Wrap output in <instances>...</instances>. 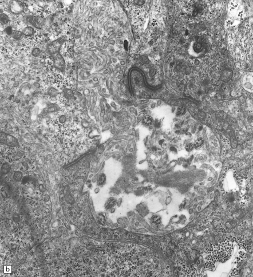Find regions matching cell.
<instances>
[{
	"instance_id": "7402d4cb",
	"label": "cell",
	"mask_w": 253,
	"mask_h": 277,
	"mask_svg": "<svg viewBox=\"0 0 253 277\" xmlns=\"http://www.w3.org/2000/svg\"><path fill=\"white\" fill-rule=\"evenodd\" d=\"M159 145H161V147H165V141L163 139H161V140H160V141H159Z\"/></svg>"
},
{
	"instance_id": "7a4b0ae2",
	"label": "cell",
	"mask_w": 253,
	"mask_h": 277,
	"mask_svg": "<svg viewBox=\"0 0 253 277\" xmlns=\"http://www.w3.org/2000/svg\"><path fill=\"white\" fill-rule=\"evenodd\" d=\"M64 41H65L63 38H59L49 44L47 47V50L49 53L52 55H54L59 53V51Z\"/></svg>"
},
{
	"instance_id": "ffe728a7",
	"label": "cell",
	"mask_w": 253,
	"mask_h": 277,
	"mask_svg": "<svg viewBox=\"0 0 253 277\" xmlns=\"http://www.w3.org/2000/svg\"><path fill=\"white\" fill-rule=\"evenodd\" d=\"M59 121L60 123H61V124H64L66 121V117L64 115H61V116H60L59 118Z\"/></svg>"
},
{
	"instance_id": "cb8c5ba5",
	"label": "cell",
	"mask_w": 253,
	"mask_h": 277,
	"mask_svg": "<svg viewBox=\"0 0 253 277\" xmlns=\"http://www.w3.org/2000/svg\"><path fill=\"white\" fill-rule=\"evenodd\" d=\"M237 274V270H234V271H233L232 274H231V275H233V277H234V276H235V275H236Z\"/></svg>"
},
{
	"instance_id": "8fae6325",
	"label": "cell",
	"mask_w": 253,
	"mask_h": 277,
	"mask_svg": "<svg viewBox=\"0 0 253 277\" xmlns=\"http://www.w3.org/2000/svg\"><path fill=\"white\" fill-rule=\"evenodd\" d=\"M48 95H49L50 96L55 97L57 95L58 91L56 89L53 88V87H51V88H49L48 89Z\"/></svg>"
},
{
	"instance_id": "3957f363",
	"label": "cell",
	"mask_w": 253,
	"mask_h": 277,
	"mask_svg": "<svg viewBox=\"0 0 253 277\" xmlns=\"http://www.w3.org/2000/svg\"><path fill=\"white\" fill-rule=\"evenodd\" d=\"M9 7L10 12L16 15L21 14L23 13L25 9L23 2L20 1H11L9 4Z\"/></svg>"
},
{
	"instance_id": "5bb4252c",
	"label": "cell",
	"mask_w": 253,
	"mask_h": 277,
	"mask_svg": "<svg viewBox=\"0 0 253 277\" xmlns=\"http://www.w3.org/2000/svg\"><path fill=\"white\" fill-rule=\"evenodd\" d=\"M106 180V176L104 174L101 175V176L99 177V180L97 181V183L99 185H102L105 183Z\"/></svg>"
},
{
	"instance_id": "52a82bcc",
	"label": "cell",
	"mask_w": 253,
	"mask_h": 277,
	"mask_svg": "<svg viewBox=\"0 0 253 277\" xmlns=\"http://www.w3.org/2000/svg\"><path fill=\"white\" fill-rule=\"evenodd\" d=\"M22 33H23L24 35L26 36H32L33 34H34L35 33V30L33 28L31 27V26H28L24 29L22 30Z\"/></svg>"
},
{
	"instance_id": "6da1fadb",
	"label": "cell",
	"mask_w": 253,
	"mask_h": 277,
	"mask_svg": "<svg viewBox=\"0 0 253 277\" xmlns=\"http://www.w3.org/2000/svg\"><path fill=\"white\" fill-rule=\"evenodd\" d=\"M233 251V245L229 241H225L217 246H213L209 250V256L215 261L224 262L229 259Z\"/></svg>"
},
{
	"instance_id": "277c9868",
	"label": "cell",
	"mask_w": 253,
	"mask_h": 277,
	"mask_svg": "<svg viewBox=\"0 0 253 277\" xmlns=\"http://www.w3.org/2000/svg\"><path fill=\"white\" fill-rule=\"evenodd\" d=\"M1 142L9 146H16L18 142L14 136L6 134L5 133H1Z\"/></svg>"
},
{
	"instance_id": "d6986e66",
	"label": "cell",
	"mask_w": 253,
	"mask_h": 277,
	"mask_svg": "<svg viewBox=\"0 0 253 277\" xmlns=\"http://www.w3.org/2000/svg\"><path fill=\"white\" fill-rule=\"evenodd\" d=\"M5 31H6V33L8 34V35H12L13 30H12V28L11 26H8L6 28V29H5Z\"/></svg>"
},
{
	"instance_id": "e0dca14e",
	"label": "cell",
	"mask_w": 253,
	"mask_h": 277,
	"mask_svg": "<svg viewBox=\"0 0 253 277\" xmlns=\"http://www.w3.org/2000/svg\"><path fill=\"white\" fill-rule=\"evenodd\" d=\"M22 173H21L20 172H16V173L14 174V178L16 181H19L22 179Z\"/></svg>"
},
{
	"instance_id": "44dd1931",
	"label": "cell",
	"mask_w": 253,
	"mask_h": 277,
	"mask_svg": "<svg viewBox=\"0 0 253 277\" xmlns=\"http://www.w3.org/2000/svg\"><path fill=\"white\" fill-rule=\"evenodd\" d=\"M185 108H183V107H181V108H179L178 109H177V115H182V114L184 113V112H185Z\"/></svg>"
},
{
	"instance_id": "30bf717a",
	"label": "cell",
	"mask_w": 253,
	"mask_h": 277,
	"mask_svg": "<svg viewBox=\"0 0 253 277\" xmlns=\"http://www.w3.org/2000/svg\"><path fill=\"white\" fill-rule=\"evenodd\" d=\"M152 123H153V119H152V118L151 117H150V116H146V117H144L143 120V123L145 125H151Z\"/></svg>"
},
{
	"instance_id": "8992f818",
	"label": "cell",
	"mask_w": 253,
	"mask_h": 277,
	"mask_svg": "<svg viewBox=\"0 0 253 277\" xmlns=\"http://www.w3.org/2000/svg\"><path fill=\"white\" fill-rule=\"evenodd\" d=\"M28 21L30 23H31L37 29H41L42 27V25L44 23V19L41 17H34L31 16L29 17Z\"/></svg>"
},
{
	"instance_id": "d4e9b609",
	"label": "cell",
	"mask_w": 253,
	"mask_h": 277,
	"mask_svg": "<svg viewBox=\"0 0 253 277\" xmlns=\"http://www.w3.org/2000/svg\"><path fill=\"white\" fill-rule=\"evenodd\" d=\"M152 150H153V152H156V151H157V148L156 147H153V148H152Z\"/></svg>"
},
{
	"instance_id": "ba28073f",
	"label": "cell",
	"mask_w": 253,
	"mask_h": 277,
	"mask_svg": "<svg viewBox=\"0 0 253 277\" xmlns=\"http://www.w3.org/2000/svg\"><path fill=\"white\" fill-rule=\"evenodd\" d=\"M24 34L22 32L19 31V30H13L12 36L13 38L17 40H20L21 38L23 37Z\"/></svg>"
},
{
	"instance_id": "2e32d148",
	"label": "cell",
	"mask_w": 253,
	"mask_h": 277,
	"mask_svg": "<svg viewBox=\"0 0 253 277\" xmlns=\"http://www.w3.org/2000/svg\"><path fill=\"white\" fill-rule=\"evenodd\" d=\"M9 169H10V166H9L8 164L5 163L2 165V172H3L4 173H6L7 172H8Z\"/></svg>"
},
{
	"instance_id": "9c48e42d",
	"label": "cell",
	"mask_w": 253,
	"mask_h": 277,
	"mask_svg": "<svg viewBox=\"0 0 253 277\" xmlns=\"http://www.w3.org/2000/svg\"><path fill=\"white\" fill-rule=\"evenodd\" d=\"M9 21H10V19H9V17L7 14H5V13H1V15H0V21H1V24H7L9 22Z\"/></svg>"
},
{
	"instance_id": "484cf974",
	"label": "cell",
	"mask_w": 253,
	"mask_h": 277,
	"mask_svg": "<svg viewBox=\"0 0 253 277\" xmlns=\"http://www.w3.org/2000/svg\"><path fill=\"white\" fill-rule=\"evenodd\" d=\"M151 189V188L150 187H147L145 188V191H149Z\"/></svg>"
},
{
	"instance_id": "9a60e30c",
	"label": "cell",
	"mask_w": 253,
	"mask_h": 277,
	"mask_svg": "<svg viewBox=\"0 0 253 277\" xmlns=\"http://www.w3.org/2000/svg\"><path fill=\"white\" fill-rule=\"evenodd\" d=\"M41 53V50L38 48H36L33 49V50L32 52V54L34 57H38V56L40 55Z\"/></svg>"
},
{
	"instance_id": "ac0fdd59",
	"label": "cell",
	"mask_w": 253,
	"mask_h": 277,
	"mask_svg": "<svg viewBox=\"0 0 253 277\" xmlns=\"http://www.w3.org/2000/svg\"><path fill=\"white\" fill-rule=\"evenodd\" d=\"M194 148V144H187V145L186 146V149L187 151H188V152H190V151H192L193 149V148Z\"/></svg>"
},
{
	"instance_id": "4fadbf2b",
	"label": "cell",
	"mask_w": 253,
	"mask_h": 277,
	"mask_svg": "<svg viewBox=\"0 0 253 277\" xmlns=\"http://www.w3.org/2000/svg\"><path fill=\"white\" fill-rule=\"evenodd\" d=\"M203 144V139L202 138H199L194 143V147L196 148H198L202 146Z\"/></svg>"
},
{
	"instance_id": "7c38bea8",
	"label": "cell",
	"mask_w": 253,
	"mask_h": 277,
	"mask_svg": "<svg viewBox=\"0 0 253 277\" xmlns=\"http://www.w3.org/2000/svg\"><path fill=\"white\" fill-rule=\"evenodd\" d=\"M151 221L152 223L155 225H159L161 223V218L157 215H154L152 217Z\"/></svg>"
},
{
	"instance_id": "603a6c76",
	"label": "cell",
	"mask_w": 253,
	"mask_h": 277,
	"mask_svg": "<svg viewBox=\"0 0 253 277\" xmlns=\"http://www.w3.org/2000/svg\"><path fill=\"white\" fill-rule=\"evenodd\" d=\"M170 150L172 151V152H177V149H176L175 147H171L170 148Z\"/></svg>"
},
{
	"instance_id": "5b68a950",
	"label": "cell",
	"mask_w": 253,
	"mask_h": 277,
	"mask_svg": "<svg viewBox=\"0 0 253 277\" xmlns=\"http://www.w3.org/2000/svg\"><path fill=\"white\" fill-rule=\"evenodd\" d=\"M53 56V64L54 67L58 69L63 71L65 67V61L62 56L59 53L55 54Z\"/></svg>"
}]
</instances>
